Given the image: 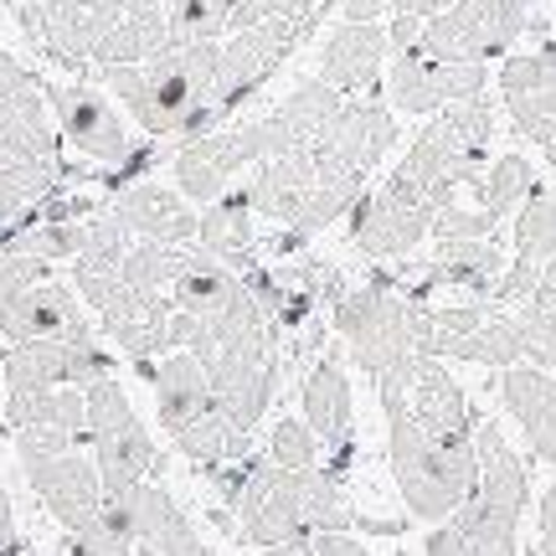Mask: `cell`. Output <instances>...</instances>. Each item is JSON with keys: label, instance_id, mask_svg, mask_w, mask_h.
Listing matches in <instances>:
<instances>
[{"label": "cell", "instance_id": "d4e9b609", "mask_svg": "<svg viewBox=\"0 0 556 556\" xmlns=\"http://www.w3.org/2000/svg\"><path fill=\"white\" fill-rule=\"evenodd\" d=\"M500 402L526 428L541 464L556 469V381L541 366H505L500 371Z\"/></svg>", "mask_w": 556, "mask_h": 556}, {"label": "cell", "instance_id": "603a6c76", "mask_svg": "<svg viewBox=\"0 0 556 556\" xmlns=\"http://www.w3.org/2000/svg\"><path fill=\"white\" fill-rule=\"evenodd\" d=\"M319 180V165L309 150H289V155H274L263 160L253 180H248V201H253V212L268 222H283V227H294L299 212H304V201L315 191Z\"/></svg>", "mask_w": 556, "mask_h": 556}, {"label": "cell", "instance_id": "ac0fdd59", "mask_svg": "<svg viewBox=\"0 0 556 556\" xmlns=\"http://www.w3.org/2000/svg\"><path fill=\"white\" fill-rule=\"evenodd\" d=\"M0 336L21 345V340H93L88 319H83L78 289L41 278L37 289L16 294L11 304H0Z\"/></svg>", "mask_w": 556, "mask_h": 556}, {"label": "cell", "instance_id": "5bb4252c", "mask_svg": "<svg viewBox=\"0 0 556 556\" xmlns=\"http://www.w3.org/2000/svg\"><path fill=\"white\" fill-rule=\"evenodd\" d=\"M0 377L11 392H41V387H93L114 377V356L93 340H21L0 356Z\"/></svg>", "mask_w": 556, "mask_h": 556}, {"label": "cell", "instance_id": "cb8c5ba5", "mask_svg": "<svg viewBox=\"0 0 556 556\" xmlns=\"http://www.w3.org/2000/svg\"><path fill=\"white\" fill-rule=\"evenodd\" d=\"M144 377L155 381V407H160V422L170 428V438L217 407L212 381H206V366H201L191 351H165L160 366H144Z\"/></svg>", "mask_w": 556, "mask_h": 556}, {"label": "cell", "instance_id": "6da1fadb", "mask_svg": "<svg viewBox=\"0 0 556 556\" xmlns=\"http://www.w3.org/2000/svg\"><path fill=\"white\" fill-rule=\"evenodd\" d=\"M217 52L222 41H186V47H165L150 62H109V67H88V73L129 109V119L144 135L186 144V139H201L227 124L212 103Z\"/></svg>", "mask_w": 556, "mask_h": 556}, {"label": "cell", "instance_id": "f1b7e54d", "mask_svg": "<svg viewBox=\"0 0 556 556\" xmlns=\"http://www.w3.org/2000/svg\"><path fill=\"white\" fill-rule=\"evenodd\" d=\"M500 274H505V253H500L490 238L475 242H438L433 268L422 274V289H464L475 299H495Z\"/></svg>", "mask_w": 556, "mask_h": 556}, {"label": "cell", "instance_id": "8992f818", "mask_svg": "<svg viewBox=\"0 0 556 556\" xmlns=\"http://www.w3.org/2000/svg\"><path fill=\"white\" fill-rule=\"evenodd\" d=\"M73 289L83 304L99 309L103 330L139 366H150L155 356L170 351V315H176L170 294H144L135 283H124L119 274H93V268H73Z\"/></svg>", "mask_w": 556, "mask_h": 556}, {"label": "cell", "instance_id": "db71d44e", "mask_svg": "<svg viewBox=\"0 0 556 556\" xmlns=\"http://www.w3.org/2000/svg\"><path fill=\"white\" fill-rule=\"evenodd\" d=\"M541 536H556V479L546 484V495H541Z\"/></svg>", "mask_w": 556, "mask_h": 556}, {"label": "cell", "instance_id": "11a10c76", "mask_svg": "<svg viewBox=\"0 0 556 556\" xmlns=\"http://www.w3.org/2000/svg\"><path fill=\"white\" fill-rule=\"evenodd\" d=\"M258 556H315V541H289V546H263Z\"/></svg>", "mask_w": 556, "mask_h": 556}, {"label": "cell", "instance_id": "e0dca14e", "mask_svg": "<svg viewBox=\"0 0 556 556\" xmlns=\"http://www.w3.org/2000/svg\"><path fill=\"white\" fill-rule=\"evenodd\" d=\"M495 88H500V103L505 114L516 124L526 139H546L556 129V52H526V58H510L500 62L495 73Z\"/></svg>", "mask_w": 556, "mask_h": 556}, {"label": "cell", "instance_id": "b9f144b4", "mask_svg": "<svg viewBox=\"0 0 556 556\" xmlns=\"http://www.w3.org/2000/svg\"><path fill=\"white\" fill-rule=\"evenodd\" d=\"M516 325L520 356L541 371H556V304H526V309H516Z\"/></svg>", "mask_w": 556, "mask_h": 556}, {"label": "cell", "instance_id": "30bf717a", "mask_svg": "<svg viewBox=\"0 0 556 556\" xmlns=\"http://www.w3.org/2000/svg\"><path fill=\"white\" fill-rule=\"evenodd\" d=\"M490 83V67L484 62H454V58H438L428 52L422 41L392 52V73H387V99L397 114H422L433 119L443 114L448 103H464V99H479Z\"/></svg>", "mask_w": 556, "mask_h": 556}, {"label": "cell", "instance_id": "ba28073f", "mask_svg": "<svg viewBox=\"0 0 556 556\" xmlns=\"http://www.w3.org/2000/svg\"><path fill=\"white\" fill-rule=\"evenodd\" d=\"M315 26L304 21H263V26H248V31H232L222 37V52H217V83H212V103H217L222 119H232L242 103L258 93L263 83L274 78L283 62L294 58V47L309 37Z\"/></svg>", "mask_w": 556, "mask_h": 556}, {"label": "cell", "instance_id": "7a4b0ae2", "mask_svg": "<svg viewBox=\"0 0 556 556\" xmlns=\"http://www.w3.org/2000/svg\"><path fill=\"white\" fill-rule=\"evenodd\" d=\"M417 304L422 299L397 294L392 283H366L336 299V330L351 345V361L361 371H371L377 397L387 413H402L413 397L417 371Z\"/></svg>", "mask_w": 556, "mask_h": 556}, {"label": "cell", "instance_id": "680465c9", "mask_svg": "<svg viewBox=\"0 0 556 556\" xmlns=\"http://www.w3.org/2000/svg\"><path fill=\"white\" fill-rule=\"evenodd\" d=\"M16 5H26V11H41V5H52V0H16Z\"/></svg>", "mask_w": 556, "mask_h": 556}, {"label": "cell", "instance_id": "8d00e7d4", "mask_svg": "<svg viewBox=\"0 0 556 556\" xmlns=\"http://www.w3.org/2000/svg\"><path fill=\"white\" fill-rule=\"evenodd\" d=\"M186 253H191V242H186V248H170V242H135V248L124 253L119 278L135 283V289H144V294H170L180 268H186Z\"/></svg>", "mask_w": 556, "mask_h": 556}, {"label": "cell", "instance_id": "5b68a950", "mask_svg": "<svg viewBox=\"0 0 556 556\" xmlns=\"http://www.w3.org/2000/svg\"><path fill=\"white\" fill-rule=\"evenodd\" d=\"M222 490L242 516V536L253 546H289V541H315L299 510V475L278 469L274 458H242L238 469H212Z\"/></svg>", "mask_w": 556, "mask_h": 556}, {"label": "cell", "instance_id": "8fae6325", "mask_svg": "<svg viewBox=\"0 0 556 556\" xmlns=\"http://www.w3.org/2000/svg\"><path fill=\"white\" fill-rule=\"evenodd\" d=\"M495 304H556V197L546 186L516 212V258L500 274Z\"/></svg>", "mask_w": 556, "mask_h": 556}, {"label": "cell", "instance_id": "9a60e30c", "mask_svg": "<svg viewBox=\"0 0 556 556\" xmlns=\"http://www.w3.org/2000/svg\"><path fill=\"white\" fill-rule=\"evenodd\" d=\"M21 469H26L31 490L47 500V510H52L67 531H83L88 520L99 516V505H103L99 464L83 458L78 448H73V454H31V448H21Z\"/></svg>", "mask_w": 556, "mask_h": 556}, {"label": "cell", "instance_id": "1f68e13d", "mask_svg": "<svg viewBox=\"0 0 556 556\" xmlns=\"http://www.w3.org/2000/svg\"><path fill=\"white\" fill-rule=\"evenodd\" d=\"M176 448L191 458V464H201V469H227V464L253 458V443H248V433H242V428L227 413H222V407H212L206 417H197L191 428H180V433H176Z\"/></svg>", "mask_w": 556, "mask_h": 556}, {"label": "cell", "instance_id": "f6af8a7d", "mask_svg": "<svg viewBox=\"0 0 556 556\" xmlns=\"http://www.w3.org/2000/svg\"><path fill=\"white\" fill-rule=\"evenodd\" d=\"M155 552L160 556H212V552H206V541L191 531V520L180 516V510L165 520V531H160V541H155Z\"/></svg>", "mask_w": 556, "mask_h": 556}, {"label": "cell", "instance_id": "836d02e7", "mask_svg": "<svg viewBox=\"0 0 556 556\" xmlns=\"http://www.w3.org/2000/svg\"><path fill=\"white\" fill-rule=\"evenodd\" d=\"M541 180H536V165L526 155H500L484 165V176L475 180V191H479V206L490 212L495 222L505 217H516L520 206L531 201V191H536Z\"/></svg>", "mask_w": 556, "mask_h": 556}, {"label": "cell", "instance_id": "277c9868", "mask_svg": "<svg viewBox=\"0 0 556 556\" xmlns=\"http://www.w3.org/2000/svg\"><path fill=\"white\" fill-rule=\"evenodd\" d=\"M83 402H88V443H93L103 495H124L129 484H144L150 469L160 464V454L150 433H144L139 413L124 397V387L114 377H103L93 387H83Z\"/></svg>", "mask_w": 556, "mask_h": 556}, {"label": "cell", "instance_id": "681fc988", "mask_svg": "<svg viewBox=\"0 0 556 556\" xmlns=\"http://www.w3.org/2000/svg\"><path fill=\"white\" fill-rule=\"evenodd\" d=\"M428 556H469V546H464V536H458L454 520H443L433 536H428Z\"/></svg>", "mask_w": 556, "mask_h": 556}, {"label": "cell", "instance_id": "816d5d0a", "mask_svg": "<svg viewBox=\"0 0 556 556\" xmlns=\"http://www.w3.org/2000/svg\"><path fill=\"white\" fill-rule=\"evenodd\" d=\"M340 21H381L387 16V0H336Z\"/></svg>", "mask_w": 556, "mask_h": 556}, {"label": "cell", "instance_id": "d590c367", "mask_svg": "<svg viewBox=\"0 0 556 556\" xmlns=\"http://www.w3.org/2000/svg\"><path fill=\"white\" fill-rule=\"evenodd\" d=\"M299 510H304L309 536H325V531H351V526H356V510L345 505L336 475H325V469H299Z\"/></svg>", "mask_w": 556, "mask_h": 556}, {"label": "cell", "instance_id": "bcb514c9", "mask_svg": "<svg viewBox=\"0 0 556 556\" xmlns=\"http://www.w3.org/2000/svg\"><path fill=\"white\" fill-rule=\"evenodd\" d=\"M268 5H274V16H283V21L319 26V21L330 16V5H336V0H268Z\"/></svg>", "mask_w": 556, "mask_h": 556}, {"label": "cell", "instance_id": "60d3db41", "mask_svg": "<svg viewBox=\"0 0 556 556\" xmlns=\"http://www.w3.org/2000/svg\"><path fill=\"white\" fill-rule=\"evenodd\" d=\"M268 458L278 469H319V438L309 433L304 417H278L274 433H268Z\"/></svg>", "mask_w": 556, "mask_h": 556}, {"label": "cell", "instance_id": "4dcf8cb0", "mask_svg": "<svg viewBox=\"0 0 556 556\" xmlns=\"http://www.w3.org/2000/svg\"><path fill=\"white\" fill-rule=\"evenodd\" d=\"M11 428H58L67 438H88V402L83 387H41V392H11L5 397Z\"/></svg>", "mask_w": 556, "mask_h": 556}, {"label": "cell", "instance_id": "ee69618b", "mask_svg": "<svg viewBox=\"0 0 556 556\" xmlns=\"http://www.w3.org/2000/svg\"><path fill=\"white\" fill-rule=\"evenodd\" d=\"M41 278H47V263L26 258V253H11V248L0 242V304H11V299L26 294V289H37Z\"/></svg>", "mask_w": 556, "mask_h": 556}, {"label": "cell", "instance_id": "52a82bcc", "mask_svg": "<svg viewBox=\"0 0 556 556\" xmlns=\"http://www.w3.org/2000/svg\"><path fill=\"white\" fill-rule=\"evenodd\" d=\"M283 155V139H278L274 119H253V124H232V129H212L201 139H186L176 150V191L186 201H217L232 176H242L248 165Z\"/></svg>", "mask_w": 556, "mask_h": 556}, {"label": "cell", "instance_id": "91938a15", "mask_svg": "<svg viewBox=\"0 0 556 556\" xmlns=\"http://www.w3.org/2000/svg\"><path fill=\"white\" fill-rule=\"evenodd\" d=\"M129 556H160V552H150V546H139V552H129Z\"/></svg>", "mask_w": 556, "mask_h": 556}, {"label": "cell", "instance_id": "f5cc1de1", "mask_svg": "<svg viewBox=\"0 0 556 556\" xmlns=\"http://www.w3.org/2000/svg\"><path fill=\"white\" fill-rule=\"evenodd\" d=\"M21 552V536H16V516H11V500L0 490V556H16Z\"/></svg>", "mask_w": 556, "mask_h": 556}, {"label": "cell", "instance_id": "4316f807", "mask_svg": "<svg viewBox=\"0 0 556 556\" xmlns=\"http://www.w3.org/2000/svg\"><path fill=\"white\" fill-rule=\"evenodd\" d=\"M165 47H170L165 0H119V21L93 47V67H109V62H150Z\"/></svg>", "mask_w": 556, "mask_h": 556}, {"label": "cell", "instance_id": "9f6ffc18", "mask_svg": "<svg viewBox=\"0 0 556 556\" xmlns=\"http://www.w3.org/2000/svg\"><path fill=\"white\" fill-rule=\"evenodd\" d=\"M536 556H556V536H541L536 541Z\"/></svg>", "mask_w": 556, "mask_h": 556}, {"label": "cell", "instance_id": "2e32d148", "mask_svg": "<svg viewBox=\"0 0 556 556\" xmlns=\"http://www.w3.org/2000/svg\"><path fill=\"white\" fill-rule=\"evenodd\" d=\"M428 227H433V212L407 201L402 191H392L387 180L351 206V242L366 258H402V253H413L417 242L428 238Z\"/></svg>", "mask_w": 556, "mask_h": 556}, {"label": "cell", "instance_id": "6f0895ef", "mask_svg": "<svg viewBox=\"0 0 556 556\" xmlns=\"http://www.w3.org/2000/svg\"><path fill=\"white\" fill-rule=\"evenodd\" d=\"M541 150H546V160H552V165H556V129H552V135H546V139H541Z\"/></svg>", "mask_w": 556, "mask_h": 556}, {"label": "cell", "instance_id": "83f0119b", "mask_svg": "<svg viewBox=\"0 0 556 556\" xmlns=\"http://www.w3.org/2000/svg\"><path fill=\"white\" fill-rule=\"evenodd\" d=\"M475 454H479V490L475 495L500 510V516H516L531 500V479H526V464L510 454V443L495 422H475Z\"/></svg>", "mask_w": 556, "mask_h": 556}, {"label": "cell", "instance_id": "d6a6232c", "mask_svg": "<svg viewBox=\"0 0 556 556\" xmlns=\"http://www.w3.org/2000/svg\"><path fill=\"white\" fill-rule=\"evenodd\" d=\"M345 103V93H336L330 83H299L289 99L274 109V124L283 129V139H289V150H309L319 139V129L336 119V109Z\"/></svg>", "mask_w": 556, "mask_h": 556}, {"label": "cell", "instance_id": "74e56055", "mask_svg": "<svg viewBox=\"0 0 556 556\" xmlns=\"http://www.w3.org/2000/svg\"><path fill=\"white\" fill-rule=\"evenodd\" d=\"M78 546H83V556H129V552H139L144 541H139V531H135L129 505H124L119 495H103L99 516L78 531Z\"/></svg>", "mask_w": 556, "mask_h": 556}, {"label": "cell", "instance_id": "f546056e", "mask_svg": "<svg viewBox=\"0 0 556 556\" xmlns=\"http://www.w3.org/2000/svg\"><path fill=\"white\" fill-rule=\"evenodd\" d=\"M253 201H248V186H227L217 201H206V212H201L197 222V242L212 253V258H222L227 268H248L253 263Z\"/></svg>", "mask_w": 556, "mask_h": 556}, {"label": "cell", "instance_id": "d6986e66", "mask_svg": "<svg viewBox=\"0 0 556 556\" xmlns=\"http://www.w3.org/2000/svg\"><path fill=\"white\" fill-rule=\"evenodd\" d=\"M387 52L392 47H387V26L381 21H340L336 31L319 41V83H330L345 99L371 93Z\"/></svg>", "mask_w": 556, "mask_h": 556}, {"label": "cell", "instance_id": "e575fe53", "mask_svg": "<svg viewBox=\"0 0 556 556\" xmlns=\"http://www.w3.org/2000/svg\"><path fill=\"white\" fill-rule=\"evenodd\" d=\"M58 176H62V165H41V160H21L11 170H0V232L31 217L41 201L52 197Z\"/></svg>", "mask_w": 556, "mask_h": 556}, {"label": "cell", "instance_id": "7c38bea8", "mask_svg": "<svg viewBox=\"0 0 556 556\" xmlns=\"http://www.w3.org/2000/svg\"><path fill=\"white\" fill-rule=\"evenodd\" d=\"M397 144V114L377 99H345L336 109V119L319 129L309 144V155L325 176H356L366 180L377 170L387 150Z\"/></svg>", "mask_w": 556, "mask_h": 556}, {"label": "cell", "instance_id": "ab89813d", "mask_svg": "<svg viewBox=\"0 0 556 556\" xmlns=\"http://www.w3.org/2000/svg\"><path fill=\"white\" fill-rule=\"evenodd\" d=\"M227 16H232V0H165L170 47H186V41H222L227 37Z\"/></svg>", "mask_w": 556, "mask_h": 556}, {"label": "cell", "instance_id": "3957f363", "mask_svg": "<svg viewBox=\"0 0 556 556\" xmlns=\"http://www.w3.org/2000/svg\"><path fill=\"white\" fill-rule=\"evenodd\" d=\"M387 454L417 520H448L479 490L475 438H433L407 407L387 413Z\"/></svg>", "mask_w": 556, "mask_h": 556}, {"label": "cell", "instance_id": "7402d4cb", "mask_svg": "<svg viewBox=\"0 0 556 556\" xmlns=\"http://www.w3.org/2000/svg\"><path fill=\"white\" fill-rule=\"evenodd\" d=\"M304 422L319 438V448L336 454L330 475H340L351 464V381H345L340 356L315 361V371L304 377Z\"/></svg>", "mask_w": 556, "mask_h": 556}, {"label": "cell", "instance_id": "f907efd6", "mask_svg": "<svg viewBox=\"0 0 556 556\" xmlns=\"http://www.w3.org/2000/svg\"><path fill=\"white\" fill-rule=\"evenodd\" d=\"M443 5H454V0H387V11H392V16H417V21L438 16Z\"/></svg>", "mask_w": 556, "mask_h": 556}, {"label": "cell", "instance_id": "f35d334b", "mask_svg": "<svg viewBox=\"0 0 556 556\" xmlns=\"http://www.w3.org/2000/svg\"><path fill=\"white\" fill-rule=\"evenodd\" d=\"M135 248V232L124 227L114 212H99V217L83 222V253L73 268H93V274H119L124 253Z\"/></svg>", "mask_w": 556, "mask_h": 556}, {"label": "cell", "instance_id": "7bdbcfd3", "mask_svg": "<svg viewBox=\"0 0 556 556\" xmlns=\"http://www.w3.org/2000/svg\"><path fill=\"white\" fill-rule=\"evenodd\" d=\"M500 222L484 212V206H464V201H448L443 212L433 217L428 238L433 242H475V238H495Z\"/></svg>", "mask_w": 556, "mask_h": 556}, {"label": "cell", "instance_id": "7dc6e473", "mask_svg": "<svg viewBox=\"0 0 556 556\" xmlns=\"http://www.w3.org/2000/svg\"><path fill=\"white\" fill-rule=\"evenodd\" d=\"M315 556H371V546H361L351 531H325L315 536Z\"/></svg>", "mask_w": 556, "mask_h": 556}, {"label": "cell", "instance_id": "4fadbf2b", "mask_svg": "<svg viewBox=\"0 0 556 556\" xmlns=\"http://www.w3.org/2000/svg\"><path fill=\"white\" fill-rule=\"evenodd\" d=\"M41 93L52 103V119H58V135L83 150L88 160L99 165H124L135 155V135L114 103L103 99L99 88L88 83H41Z\"/></svg>", "mask_w": 556, "mask_h": 556}, {"label": "cell", "instance_id": "c3c4849f", "mask_svg": "<svg viewBox=\"0 0 556 556\" xmlns=\"http://www.w3.org/2000/svg\"><path fill=\"white\" fill-rule=\"evenodd\" d=\"M31 83H41V78L37 73H26V67L0 47V99H5V93H21V88H31Z\"/></svg>", "mask_w": 556, "mask_h": 556}, {"label": "cell", "instance_id": "44dd1931", "mask_svg": "<svg viewBox=\"0 0 556 556\" xmlns=\"http://www.w3.org/2000/svg\"><path fill=\"white\" fill-rule=\"evenodd\" d=\"M206 366V381H212V397L217 407L242 433L258 428L263 407L274 402V381H278V361L274 356H197Z\"/></svg>", "mask_w": 556, "mask_h": 556}, {"label": "cell", "instance_id": "484cf974", "mask_svg": "<svg viewBox=\"0 0 556 556\" xmlns=\"http://www.w3.org/2000/svg\"><path fill=\"white\" fill-rule=\"evenodd\" d=\"M407 413H413L433 438H475V407H469V397H464V387L443 371V361L438 356L417 361Z\"/></svg>", "mask_w": 556, "mask_h": 556}, {"label": "cell", "instance_id": "ffe728a7", "mask_svg": "<svg viewBox=\"0 0 556 556\" xmlns=\"http://www.w3.org/2000/svg\"><path fill=\"white\" fill-rule=\"evenodd\" d=\"M109 212H114L139 242H170V248L197 242L201 217L191 212V201L180 197V191L160 186V180H135V186H124Z\"/></svg>", "mask_w": 556, "mask_h": 556}, {"label": "cell", "instance_id": "9c48e42d", "mask_svg": "<svg viewBox=\"0 0 556 556\" xmlns=\"http://www.w3.org/2000/svg\"><path fill=\"white\" fill-rule=\"evenodd\" d=\"M526 5L520 0H454L443 5L438 16L422 21V47L438 58L454 62H484L490 58H510V41L526 31Z\"/></svg>", "mask_w": 556, "mask_h": 556}]
</instances>
